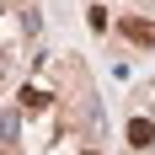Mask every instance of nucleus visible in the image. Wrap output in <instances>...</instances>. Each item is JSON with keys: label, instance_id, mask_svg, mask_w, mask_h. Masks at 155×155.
Listing matches in <instances>:
<instances>
[{"label": "nucleus", "instance_id": "1", "mask_svg": "<svg viewBox=\"0 0 155 155\" xmlns=\"http://www.w3.org/2000/svg\"><path fill=\"white\" fill-rule=\"evenodd\" d=\"M118 32H123L134 48H155V16H150V21H144V16H123Z\"/></svg>", "mask_w": 155, "mask_h": 155}, {"label": "nucleus", "instance_id": "2", "mask_svg": "<svg viewBox=\"0 0 155 155\" xmlns=\"http://www.w3.org/2000/svg\"><path fill=\"white\" fill-rule=\"evenodd\" d=\"M128 144H134V150H150L155 144V123L150 118H134V123H128Z\"/></svg>", "mask_w": 155, "mask_h": 155}, {"label": "nucleus", "instance_id": "3", "mask_svg": "<svg viewBox=\"0 0 155 155\" xmlns=\"http://www.w3.org/2000/svg\"><path fill=\"white\" fill-rule=\"evenodd\" d=\"M86 21H91V32H107V11H102V5H91V11H86Z\"/></svg>", "mask_w": 155, "mask_h": 155}, {"label": "nucleus", "instance_id": "4", "mask_svg": "<svg viewBox=\"0 0 155 155\" xmlns=\"http://www.w3.org/2000/svg\"><path fill=\"white\" fill-rule=\"evenodd\" d=\"M86 155H96V150H86Z\"/></svg>", "mask_w": 155, "mask_h": 155}]
</instances>
